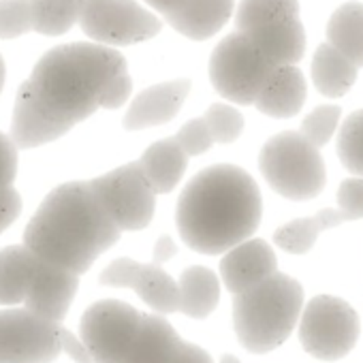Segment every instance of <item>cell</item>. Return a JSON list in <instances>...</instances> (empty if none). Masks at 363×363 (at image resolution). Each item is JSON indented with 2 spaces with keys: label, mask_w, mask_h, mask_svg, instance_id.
I'll list each match as a JSON object with an SVG mask.
<instances>
[{
  "label": "cell",
  "mask_w": 363,
  "mask_h": 363,
  "mask_svg": "<svg viewBox=\"0 0 363 363\" xmlns=\"http://www.w3.org/2000/svg\"><path fill=\"white\" fill-rule=\"evenodd\" d=\"M263 216L255 177L238 164H212L182 191L175 210L177 233L201 255H223L252 238Z\"/></svg>",
  "instance_id": "cell-1"
},
{
  "label": "cell",
  "mask_w": 363,
  "mask_h": 363,
  "mask_svg": "<svg viewBox=\"0 0 363 363\" xmlns=\"http://www.w3.org/2000/svg\"><path fill=\"white\" fill-rule=\"evenodd\" d=\"M120 235L88 182H65L48 193L33 214L24 246L43 261L82 276L118 244Z\"/></svg>",
  "instance_id": "cell-2"
},
{
  "label": "cell",
  "mask_w": 363,
  "mask_h": 363,
  "mask_svg": "<svg viewBox=\"0 0 363 363\" xmlns=\"http://www.w3.org/2000/svg\"><path fill=\"white\" fill-rule=\"evenodd\" d=\"M126 58L101 43H67L43 54L24 82L33 99L69 130L96 113L105 84Z\"/></svg>",
  "instance_id": "cell-3"
},
{
  "label": "cell",
  "mask_w": 363,
  "mask_h": 363,
  "mask_svg": "<svg viewBox=\"0 0 363 363\" xmlns=\"http://www.w3.org/2000/svg\"><path fill=\"white\" fill-rule=\"evenodd\" d=\"M303 308L301 284L274 272L259 284L235 293L233 329L240 344L250 352H269L293 333Z\"/></svg>",
  "instance_id": "cell-4"
},
{
  "label": "cell",
  "mask_w": 363,
  "mask_h": 363,
  "mask_svg": "<svg viewBox=\"0 0 363 363\" xmlns=\"http://www.w3.org/2000/svg\"><path fill=\"white\" fill-rule=\"evenodd\" d=\"M79 289V276L37 257L28 246L0 250V306H24L62 323Z\"/></svg>",
  "instance_id": "cell-5"
},
{
  "label": "cell",
  "mask_w": 363,
  "mask_h": 363,
  "mask_svg": "<svg viewBox=\"0 0 363 363\" xmlns=\"http://www.w3.org/2000/svg\"><path fill=\"white\" fill-rule=\"evenodd\" d=\"M259 169L267 184L291 201H308L320 195L327 182L320 147L299 130L274 135L259 154Z\"/></svg>",
  "instance_id": "cell-6"
},
{
  "label": "cell",
  "mask_w": 363,
  "mask_h": 363,
  "mask_svg": "<svg viewBox=\"0 0 363 363\" xmlns=\"http://www.w3.org/2000/svg\"><path fill=\"white\" fill-rule=\"evenodd\" d=\"M274 69L276 67L246 37V33L235 30L214 48L210 58V82L227 101L255 105Z\"/></svg>",
  "instance_id": "cell-7"
},
{
  "label": "cell",
  "mask_w": 363,
  "mask_h": 363,
  "mask_svg": "<svg viewBox=\"0 0 363 363\" xmlns=\"http://www.w3.org/2000/svg\"><path fill=\"white\" fill-rule=\"evenodd\" d=\"M77 24L88 39L109 48L150 41L162 30V18L137 0H82Z\"/></svg>",
  "instance_id": "cell-8"
},
{
  "label": "cell",
  "mask_w": 363,
  "mask_h": 363,
  "mask_svg": "<svg viewBox=\"0 0 363 363\" xmlns=\"http://www.w3.org/2000/svg\"><path fill=\"white\" fill-rule=\"evenodd\" d=\"M299 342L312 357L335 361L346 357L359 340V316L340 297L318 295L299 314Z\"/></svg>",
  "instance_id": "cell-9"
},
{
  "label": "cell",
  "mask_w": 363,
  "mask_h": 363,
  "mask_svg": "<svg viewBox=\"0 0 363 363\" xmlns=\"http://www.w3.org/2000/svg\"><path fill=\"white\" fill-rule=\"evenodd\" d=\"M88 184L120 231H141L152 223L156 193L137 160L92 177Z\"/></svg>",
  "instance_id": "cell-10"
},
{
  "label": "cell",
  "mask_w": 363,
  "mask_h": 363,
  "mask_svg": "<svg viewBox=\"0 0 363 363\" xmlns=\"http://www.w3.org/2000/svg\"><path fill=\"white\" fill-rule=\"evenodd\" d=\"M62 323L28 308L0 310V363H52L62 352Z\"/></svg>",
  "instance_id": "cell-11"
},
{
  "label": "cell",
  "mask_w": 363,
  "mask_h": 363,
  "mask_svg": "<svg viewBox=\"0 0 363 363\" xmlns=\"http://www.w3.org/2000/svg\"><path fill=\"white\" fill-rule=\"evenodd\" d=\"M141 312L118 299L92 303L79 320V337L92 363H120L139 329Z\"/></svg>",
  "instance_id": "cell-12"
},
{
  "label": "cell",
  "mask_w": 363,
  "mask_h": 363,
  "mask_svg": "<svg viewBox=\"0 0 363 363\" xmlns=\"http://www.w3.org/2000/svg\"><path fill=\"white\" fill-rule=\"evenodd\" d=\"M99 280L105 286L133 289L156 314H173L179 310L177 282L156 263L120 257L101 272Z\"/></svg>",
  "instance_id": "cell-13"
},
{
  "label": "cell",
  "mask_w": 363,
  "mask_h": 363,
  "mask_svg": "<svg viewBox=\"0 0 363 363\" xmlns=\"http://www.w3.org/2000/svg\"><path fill=\"white\" fill-rule=\"evenodd\" d=\"M193 82L189 77H177L141 90L128 105L122 126L126 130H145L171 122L186 103Z\"/></svg>",
  "instance_id": "cell-14"
},
{
  "label": "cell",
  "mask_w": 363,
  "mask_h": 363,
  "mask_svg": "<svg viewBox=\"0 0 363 363\" xmlns=\"http://www.w3.org/2000/svg\"><path fill=\"white\" fill-rule=\"evenodd\" d=\"M220 261V278L229 293H242L274 272H278V259L272 246L263 240H244L223 252Z\"/></svg>",
  "instance_id": "cell-15"
},
{
  "label": "cell",
  "mask_w": 363,
  "mask_h": 363,
  "mask_svg": "<svg viewBox=\"0 0 363 363\" xmlns=\"http://www.w3.org/2000/svg\"><path fill=\"white\" fill-rule=\"evenodd\" d=\"M67 133H69V128L65 124H60L54 116H50L22 84L16 94L11 130H9V137L16 143V147L18 150H35V147L48 145L52 141H58Z\"/></svg>",
  "instance_id": "cell-16"
},
{
  "label": "cell",
  "mask_w": 363,
  "mask_h": 363,
  "mask_svg": "<svg viewBox=\"0 0 363 363\" xmlns=\"http://www.w3.org/2000/svg\"><path fill=\"white\" fill-rule=\"evenodd\" d=\"M235 0H182L162 20L182 37L208 41L231 20Z\"/></svg>",
  "instance_id": "cell-17"
},
{
  "label": "cell",
  "mask_w": 363,
  "mask_h": 363,
  "mask_svg": "<svg viewBox=\"0 0 363 363\" xmlns=\"http://www.w3.org/2000/svg\"><path fill=\"white\" fill-rule=\"evenodd\" d=\"M308 96L303 73L295 65L276 67L259 92L255 107L269 118H293L301 111Z\"/></svg>",
  "instance_id": "cell-18"
},
{
  "label": "cell",
  "mask_w": 363,
  "mask_h": 363,
  "mask_svg": "<svg viewBox=\"0 0 363 363\" xmlns=\"http://www.w3.org/2000/svg\"><path fill=\"white\" fill-rule=\"evenodd\" d=\"M246 37L261 50V54L274 65H297L306 52V30L299 18L278 20L252 30H246Z\"/></svg>",
  "instance_id": "cell-19"
},
{
  "label": "cell",
  "mask_w": 363,
  "mask_h": 363,
  "mask_svg": "<svg viewBox=\"0 0 363 363\" xmlns=\"http://www.w3.org/2000/svg\"><path fill=\"white\" fill-rule=\"evenodd\" d=\"M182 337L162 314H141L139 329L120 363H169Z\"/></svg>",
  "instance_id": "cell-20"
},
{
  "label": "cell",
  "mask_w": 363,
  "mask_h": 363,
  "mask_svg": "<svg viewBox=\"0 0 363 363\" xmlns=\"http://www.w3.org/2000/svg\"><path fill=\"white\" fill-rule=\"evenodd\" d=\"M139 167L150 182V186L156 195H169L179 179L184 177L186 167H189V156L184 154L173 137L160 139L152 143L141 156H139Z\"/></svg>",
  "instance_id": "cell-21"
},
{
  "label": "cell",
  "mask_w": 363,
  "mask_h": 363,
  "mask_svg": "<svg viewBox=\"0 0 363 363\" xmlns=\"http://www.w3.org/2000/svg\"><path fill=\"white\" fill-rule=\"evenodd\" d=\"M179 289V310L195 320L208 318L218 301H220V280L218 276L203 267V265H193L182 272L177 280Z\"/></svg>",
  "instance_id": "cell-22"
},
{
  "label": "cell",
  "mask_w": 363,
  "mask_h": 363,
  "mask_svg": "<svg viewBox=\"0 0 363 363\" xmlns=\"http://www.w3.org/2000/svg\"><path fill=\"white\" fill-rule=\"evenodd\" d=\"M312 82L323 96H344L357 82V67L333 45L323 43L312 58Z\"/></svg>",
  "instance_id": "cell-23"
},
{
  "label": "cell",
  "mask_w": 363,
  "mask_h": 363,
  "mask_svg": "<svg viewBox=\"0 0 363 363\" xmlns=\"http://www.w3.org/2000/svg\"><path fill=\"white\" fill-rule=\"evenodd\" d=\"M327 43L344 54L357 69L363 67V5L344 3L329 18Z\"/></svg>",
  "instance_id": "cell-24"
},
{
  "label": "cell",
  "mask_w": 363,
  "mask_h": 363,
  "mask_svg": "<svg viewBox=\"0 0 363 363\" xmlns=\"http://www.w3.org/2000/svg\"><path fill=\"white\" fill-rule=\"evenodd\" d=\"M342 223H346L344 214L340 210L327 208V210H320L318 214H314L310 218H297V220L282 225L274 233V242L278 248H282L291 255H306L308 250H312L316 238L323 231L333 229Z\"/></svg>",
  "instance_id": "cell-25"
},
{
  "label": "cell",
  "mask_w": 363,
  "mask_h": 363,
  "mask_svg": "<svg viewBox=\"0 0 363 363\" xmlns=\"http://www.w3.org/2000/svg\"><path fill=\"white\" fill-rule=\"evenodd\" d=\"M33 30L45 37L67 35L79 22L82 0H30Z\"/></svg>",
  "instance_id": "cell-26"
},
{
  "label": "cell",
  "mask_w": 363,
  "mask_h": 363,
  "mask_svg": "<svg viewBox=\"0 0 363 363\" xmlns=\"http://www.w3.org/2000/svg\"><path fill=\"white\" fill-rule=\"evenodd\" d=\"M289 18H299L297 0H240L235 9V26L242 33Z\"/></svg>",
  "instance_id": "cell-27"
},
{
  "label": "cell",
  "mask_w": 363,
  "mask_h": 363,
  "mask_svg": "<svg viewBox=\"0 0 363 363\" xmlns=\"http://www.w3.org/2000/svg\"><path fill=\"white\" fill-rule=\"evenodd\" d=\"M337 156L350 173L363 177V109L350 113L342 124L337 137Z\"/></svg>",
  "instance_id": "cell-28"
},
{
  "label": "cell",
  "mask_w": 363,
  "mask_h": 363,
  "mask_svg": "<svg viewBox=\"0 0 363 363\" xmlns=\"http://www.w3.org/2000/svg\"><path fill=\"white\" fill-rule=\"evenodd\" d=\"M206 122L214 143H233L244 130V116L227 103H214L206 111Z\"/></svg>",
  "instance_id": "cell-29"
},
{
  "label": "cell",
  "mask_w": 363,
  "mask_h": 363,
  "mask_svg": "<svg viewBox=\"0 0 363 363\" xmlns=\"http://www.w3.org/2000/svg\"><path fill=\"white\" fill-rule=\"evenodd\" d=\"M33 33L30 0H0V39H18Z\"/></svg>",
  "instance_id": "cell-30"
},
{
  "label": "cell",
  "mask_w": 363,
  "mask_h": 363,
  "mask_svg": "<svg viewBox=\"0 0 363 363\" xmlns=\"http://www.w3.org/2000/svg\"><path fill=\"white\" fill-rule=\"evenodd\" d=\"M340 116H342V109L337 105H320L310 116L303 118L299 133L316 147H323L333 137Z\"/></svg>",
  "instance_id": "cell-31"
},
{
  "label": "cell",
  "mask_w": 363,
  "mask_h": 363,
  "mask_svg": "<svg viewBox=\"0 0 363 363\" xmlns=\"http://www.w3.org/2000/svg\"><path fill=\"white\" fill-rule=\"evenodd\" d=\"M175 143L184 150V154L191 158V156H201L206 154L212 145H214V139H212V133L208 128V122L206 118H193L189 120L184 126H182L175 135H173Z\"/></svg>",
  "instance_id": "cell-32"
},
{
  "label": "cell",
  "mask_w": 363,
  "mask_h": 363,
  "mask_svg": "<svg viewBox=\"0 0 363 363\" xmlns=\"http://www.w3.org/2000/svg\"><path fill=\"white\" fill-rule=\"evenodd\" d=\"M337 208L346 220L363 218V177H348L337 189Z\"/></svg>",
  "instance_id": "cell-33"
},
{
  "label": "cell",
  "mask_w": 363,
  "mask_h": 363,
  "mask_svg": "<svg viewBox=\"0 0 363 363\" xmlns=\"http://www.w3.org/2000/svg\"><path fill=\"white\" fill-rule=\"evenodd\" d=\"M130 92H133V79H130V75L126 71H120L105 84V88L101 92V99H99V107L111 109V111L120 109L128 101Z\"/></svg>",
  "instance_id": "cell-34"
},
{
  "label": "cell",
  "mask_w": 363,
  "mask_h": 363,
  "mask_svg": "<svg viewBox=\"0 0 363 363\" xmlns=\"http://www.w3.org/2000/svg\"><path fill=\"white\" fill-rule=\"evenodd\" d=\"M18 152L11 137L0 130V189L13 186L18 175Z\"/></svg>",
  "instance_id": "cell-35"
},
{
  "label": "cell",
  "mask_w": 363,
  "mask_h": 363,
  "mask_svg": "<svg viewBox=\"0 0 363 363\" xmlns=\"http://www.w3.org/2000/svg\"><path fill=\"white\" fill-rule=\"evenodd\" d=\"M22 214V197L13 186L0 189V233H5Z\"/></svg>",
  "instance_id": "cell-36"
},
{
  "label": "cell",
  "mask_w": 363,
  "mask_h": 363,
  "mask_svg": "<svg viewBox=\"0 0 363 363\" xmlns=\"http://www.w3.org/2000/svg\"><path fill=\"white\" fill-rule=\"evenodd\" d=\"M169 363H214V359H212V354H210L206 348H201L199 344H193V342H184V340H182Z\"/></svg>",
  "instance_id": "cell-37"
},
{
  "label": "cell",
  "mask_w": 363,
  "mask_h": 363,
  "mask_svg": "<svg viewBox=\"0 0 363 363\" xmlns=\"http://www.w3.org/2000/svg\"><path fill=\"white\" fill-rule=\"evenodd\" d=\"M60 340H62V352H67L75 363H92V357L86 344L82 342V337L71 333V329H67L65 325L60 327Z\"/></svg>",
  "instance_id": "cell-38"
},
{
  "label": "cell",
  "mask_w": 363,
  "mask_h": 363,
  "mask_svg": "<svg viewBox=\"0 0 363 363\" xmlns=\"http://www.w3.org/2000/svg\"><path fill=\"white\" fill-rule=\"evenodd\" d=\"M175 252H177V246H175L173 238H171V235H160V238L156 240V244H154L152 263L162 265V263H167L169 259H173Z\"/></svg>",
  "instance_id": "cell-39"
},
{
  "label": "cell",
  "mask_w": 363,
  "mask_h": 363,
  "mask_svg": "<svg viewBox=\"0 0 363 363\" xmlns=\"http://www.w3.org/2000/svg\"><path fill=\"white\" fill-rule=\"evenodd\" d=\"M143 3L154 11V13H158L160 18H164L167 13H171L182 0H143Z\"/></svg>",
  "instance_id": "cell-40"
},
{
  "label": "cell",
  "mask_w": 363,
  "mask_h": 363,
  "mask_svg": "<svg viewBox=\"0 0 363 363\" xmlns=\"http://www.w3.org/2000/svg\"><path fill=\"white\" fill-rule=\"evenodd\" d=\"M5 79H7V67H5L3 54H0V92H3V88H5Z\"/></svg>",
  "instance_id": "cell-41"
},
{
  "label": "cell",
  "mask_w": 363,
  "mask_h": 363,
  "mask_svg": "<svg viewBox=\"0 0 363 363\" xmlns=\"http://www.w3.org/2000/svg\"><path fill=\"white\" fill-rule=\"evenodd\" d=\"M220 363H242L235 354H225L223 359H220Z\"/></svg>",
  "instance_id": "cell-42"
}]
</instances>
